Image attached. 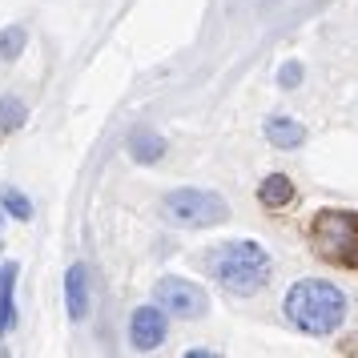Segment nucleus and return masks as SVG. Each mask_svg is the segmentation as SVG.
Segmentation results:
<instances>
[{
  "label": "nucleus",
  "mask_w": 358,
  "mask_h": 358,
  "mask_svg": "<svg viewBox=\"0 0 358 358\" xmlns=\"http://www.w3.org/2000/svg\"><path fill=\"white\" fill-rule=\"evenodd\" d=\"M286 318H290L294 330H302L310 338H326L334 334L346 318V294L334 286V282H322V278H302L294 282L290 294H286Z\"/></svg>",
  "instance_id": "obj_1"
},
{
  "label": "nucleus",
  "mask_w": 358,
  "mask_h": 358,
  "mask_svg": "<svg viewBox=\"0 0 358 358\" xmlns=\"http://www.w3.org/2000/svg\"><path fill=\"white\" fill-rule=\"evenodd\" d=\"M206 270L217 286H226L229 294H258L266 282H270V254L262 250L258 242H226V245H213L206 254Z\"/></svg>",
  "instance_id": "obj_2"
},
{
  "label": "nucleus",
  "mask_w": 358,
  "mask_h": 358,
  "mask_svg": "<svg viewBox=\"0 0 358 358\" xmlns=\"http://www.w3.org/2000/svg\"><path fill=\"white\" fill-rule=\"evenodd\" d=\"M165 217L185 229H206L226 222L229 206L213 189H173V194H165Z\"/></svg>",
  "instance_id": "obj_3"
},
{
  "label": "nucleus",
  "mask_w": 358,
  "mask_h": 358,
  "mask_svg": "<svg viewBox=\"0 0 358 358\" xmlns=\"http://www.w3.org/2000/svg\"><path fill=\"white\" fill-rule=\"evenodd\" d=\"M314 245H318V254L330 262H350L358 245V213H338V210H326L318 213V222H314Z\"/></svg>",
  "instance_id": "obj_4"
},
{
  "label": "nucleus",
  "mask_w": 358,
  "mask_h": 358,
  "mask_svg": "<svg viewBox=\"0 0 358 358\" xmlns=\"http://www.w3.org/2000/svg\"><path fill=\"white\" fill-rule=\"evenodd\" d=\"M153 294H157V306L165 314H178V318H206V310H210L206 290L185 282V278H162Z\"/></svg>",
  "instance_id": "obj_5"
},
{
  "label": "nucleus",
  "mask_w": 358,
  "mask_h": 358,
  "mask_svg": "<svg viewBox=\"0 0 358 358\" xmlns=\"http://www.w3.org/2000/svg\"><path fill=\"white\" fill-rule=\"evenodd\" d=\"M165 334H169V322H165V310L162 306H137L129 318V342L133 350H141V355H149V350H157L165 342Z\"/></svg>",
  "instance_id": "obj_6"
},
{
  "label": "nucleus",
  "mask_w": 358,
  "mask_h": 358,
  "mask_svg": "<svg viewBox=\"0 0 358 358\" xmlns=\"http://www.w3.org/2000/svg\"><path fill=\"white\" fill-rule=\"evenodd\" d=\"M65 306L73 322H85V314H89V270L81 262H73L65 274Z\"/></svg>",
  "instance_id": "obj_7"
},
{
  "label": "nucleus",
  "mask_w": 358,
  "mask_h": 358,
  "mask_svg": "<svg viewBox=\"0 0 358 358\" xmlns=\"http://www.w3.org/2000/svg\"><path fill=\"white\" fill-rule=\"evenodd\" d=\"M266 141L274 149H298L306 141V129L294 117H266Z\"/></svg>",
  "instance_id": "obj_8"
},
{
  "label": "nucleus",
  "mask_w": 358,
  "mask_h": 358,
  "mask_svg": "<svg viewBox=\"0 0 358 358\" xmlns=\"http://www.w3.org/2000/svg\"><path fill=\"white\" fill-rule=\"evenodd\" d=\"M13 290H17V262H4V266H0V334H8V330L17 326Z\"/></svg>",
  "instance_id": "obj_9"
},
{
  "label": "nucleus",
  "mask_w": 358,
  "mask_h": 358,
  "mask_svg": "<svg viewBox=\"0 0 358 358\" xmlns=\"http://www.w3.org/2000/svg\"><path fill=\"white\" fill-rule=\"evenodd\" d=\"M258 201L266 210H282V206H290L294 201V181L286 173H270V178L258 185Z\"/></svg>",
  "instance_id": "obj_10"
},
{
  "label": "nucleus",
  "mask_w": 358,
  "mask_h": 358,
  "mask_svg": "<svg viewBox=\"0 0 358 358\" xmlns=\"http://www.w3.org/2000/svg\"><path fill=\"white\" fill-rule=\"evenodd\" d=\"M129 153H133V162L153 165V162L165 157V141L157 137V133H149V129H133L129 133Z\"/></svg>",
  "instance_id": "obj_11"
},
{
  "label": "nucleus",
  "mask_w": 358,
  "mask_h": 358,
  "mask_svg": "<svg viewBox=\"0 0 358 358\" xmlns=\"http://www.w3.org/2000/svg\"><path fill=\"white\" fill-rule=\"evenodd\" d=\"M24 117H29V109H24V101L20 97H0V133L20 129Z\"/></svg>",
  "instance_id": "obj_12"
},
{
  "label": "nucleus",
  "mask_w": 358,
  "mask_h": 358,
  "mask_svg": "<svg viewBox=\"0 0 358 358\" xmlns=\"http://www.w3.org/2000/svg\"><path fill=\"white\" fill-rule=\"evenodd\" d=\"M24 45H29V36H24L20 24L4 29V33H0V61H17L20 52H24Z\"/></svg>",
  "instance_id": "obj_13"
},
{
  "label": "nucleus",
  "mask_w": 358,
  "mask_h": 358,
  "mask_svg": "<svg viewBox=\"0 0 358 358\" xmlns=\"http://www.w3.org/2000/svg\"><path fill=\"white\" fill-rule=\"evenodd\" d=\"M0 201H4V210L13 213V217H20V222H29V217H33V201H29L24 194H17V189H4Z\"/></svg>",
  "instance_id": "obj_14"
},
{
  "label": "nucleus",
  "mask_w": 358,
  "mask_h": 358,
  "mask_svg": "<svg viewBox=\"0 0 358 358\" xmlns=\"http://www.w3.org/2000/svg\"><path fill=\"white\" fill-rule=\"evenodd\" d=\"M278 85H282V89H298V85H302V65H298V61H286V65L278 69Z\"/></svg>",
  "instance_id": "obj_15"
}]
</instances>
